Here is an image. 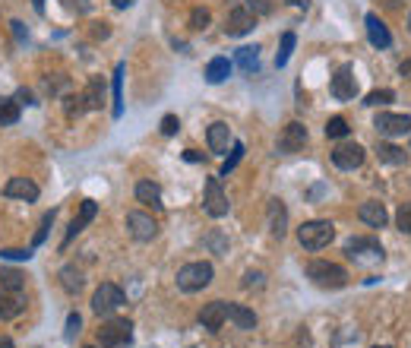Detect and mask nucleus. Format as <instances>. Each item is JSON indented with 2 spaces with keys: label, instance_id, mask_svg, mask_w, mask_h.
Here are the masks:
<instances>
[{
  "label": "nucleus",
  "instance_id": "56",
  "mask_svg": "<svg viewBox=\"0 0 411 348\" xmlns=\"http://www.w3.org/2000/svg\"><path fill=\"white\" fill-rule=\"evenodd\" d=\"M86 348H95V345H86Z\"/></svg>",
  "mask_w": 411,
  "mask_h": 348
},
{
  "label": "nucleus",
  "instance_id": "12",
  "mask_svg": "<svg viewBox=\"0 0 411 348\" xmlns=\"http://www.w3.org/2000/svg\"><path fill=\"white\" fill-rule=\"evenodd\" d=\"M373 127H377L383 136H405L411 130V117L408 114H389V111H380L377 121H373Z\"/></svg>",
  "mask_w": 411,
  "mask_h": 348
},
{
  "label": "nucleus",
  "instance_id": "53",
  "mask_svg": "<svg viewBox=\"0 0 411 348\" xmlns=\"http://www.w3.org/2000/svg\"><path fill=\"white\" fill-rule=\"evenodd\" d=\"M288 4H291V6H307L310 0H288Z\"/></svg>",
  "mask_w": 411,
  "mask_h": 348
},
{
  "label": "nucleus",
  "instance_id": "42",
  "mask_svg": "<svg viewBox=\"0 0 411 348\" xmlns=\"http://www.w3.org/2000/svg\"><path fill=\"white\" fill-rule=\"evenodd\" d=\"M178 127H181L178 114H165V117H161V133H165V136H174V133H178Z\"/></svg>",
  "mask_w": 411,
  "mask_h": 348
},
{
  "label": "nucleus",
  "instance_id": "32",
  "mask_svg": "<svg viewBox=\"0 0 411 348\" xmlns=\"http://www.w3.org/2000/svg\"><path fill=\"white\" fill-rule=\"evenodd\" d=\"M348 121H345V117H329L326 121V136L329 139H342V136H348Z\"/></svg>",
  "mask_w": 411,
  "mask_h": 348
},
{
  "label": "nucleus",
  "instance_id": "1",
  "mask_svg": "<svg viewBox=\"0 0 411 348\" xmlns=\"http://www.w3.org/2000/svg\"><path fill=\"white\" fill-rule=\"evenodd\" d=\"M307 279L317 288H329V292H339V288L348 285V272L339 263H329V260H313L307 266Z\"/></svg>",
  "mask_w": 411,
  "mask_h": 348
},
{
  "label": "nucleus",
  "instance_id": "50",
  "mask_svg": "<svg viewBox=\"0 0 411 348\" xmlns=\"http://www.w3.org/2000/svg\"><path fill=\"white\" fill-rule=\"evenodd\" d=\"M0 348H13V339L10 336H0Z\"/></svg>",
  "mask_w": 411,
  "mask_h": 348
},
{
  "label": "nucleus",
  "instance_id": "14",
  "mask_svg": "<svg viewBox=\"0 0 411 348\" xmlns=\"http://www.w3.org/2000/svg\"><path fill=\"white\" fill-rule=\"evenodd\" d=\"M333 95L339 101H351L357 95V79H355V73H351V66H342L333 76Z\"/></svg>",
  "mask_w": 411,
  "mask_h": 348
},
{
  "label": "nucleus",
  "instance_id": "36",
  "mask_svg": "<svg viewBox=\"0 0 411 348\" xmlns=\"http://www.w3.org/2000/svg\"><path fill=\"white\" fill-rule=\"evenodd\" d=\"M209 22H212V13L206 10V6H196V10L190 13V26H193L196 32H203V29L209 26Z\"/></svg>",
  "mask_w": 411,
  "mask_h": 348
},
{
  "label": "nucleus",
  "instance_id": "7",
  "mask_svg": "<svg viewBox=\"0 0 411 348\" xmlns=\"http://www.w3.org/2000/svg\"><path fill=\"white\" fill-rule=\"evenodd\" d=\"M364 146H357V143H342V146H335L333 149V165L335 168H342V171H355V168H361L364 165Z\"/></svg>",
  "mask_w": 411,
  "mask_h": 348
},
{
  "label": "nucleus",
  "instance_id": "10",
  "mask_svg": "<svg viewBox=\"0 0 411 348\" xmlns=\"http://www.w3.org/2000/svg\"><path fill=\"white\" fill-rule=\"evenodd\" d=\"M307 146V127L300 121H291L288 127L282 130V136H278V152L285 155H295Z\"/></svg>",
  "mask_w": 411,
  "mask_h": 348
},
{
  "label": "nucleus",
  "instance_id": "15",
  "mask_svg": "<svg viewBox=\"0 0 411 348\" xmlns=\"http://www.w3.org/2000/svg\"><path fill=\"white\" fill-rule=\"evenodd\" d=\"M4 194L13 197V199H26V203H35V199H39V184L29 181V177H10V181H6V187H4Z\"/></svg>",
  "mask_w": 411,
  "mask_h": 348
},
{
  "label": "nucleus",
  "instance_id": "48",
  "mask_svg": "<svg viewBox=\"0 0 411 348\" xmlns=\"http://www.w3.org/2000/svg\"><path fill=\"white\" fill-rule=\"evenodd\" d=\"M183 159H187V161H203V155L196 149H187V152H183Z\"/></svg>",
  "mask_w": 411,
  "mask_h": 348
},
{
  "label": "nucleus",
  "instance_id": "9",
  "mask_svg": "<svg viewBox=\"0 0 411 348\" xmlns=\"http://www.w3.org/2000/svg\"><path fill=\"white\" fill-rule=\"evenodd\" d=\"M206 212H209L212 219L228 216V197H225L218 177H209V181H206Z\"/></svg>",
  "mask_w": 411,
  "mask_h": 348
},
{
  "label": "nucleus",
  "instance_id": "52",
  "mask_svg": "<svg viewBox=\"0 0 411 348\" xmlns=\"http://www.w3.org/2000/svg\"><path fill=\"white\" fill-rule=\"evenodd\" d=\"M32 6H35L39 13H45V0H32Z\"/></svg>",
  "mask_w": 411,
  "mask_h": 348
},
{
  "label": "nucleus",
  "instance_id": "27",
  "mask_svg": "<svg viewBox=\"0 0 411 348\" xmlns=\"http://www.w3.org/2000/svg\"><path fill=\"white\" fill-rule=\"evenodd\" d=\"M23 285H26L23 272H16V269H0V288H4V292H23Z\"/></svg>",
  "mask_w": 411,
  "mask_h": 348
},
{
  "label": "nucleus",
  "instance_id": "38",
  "mask_svg": "<svg viewBox=\"0 0 411 348\" xmlns=\"http://www.w3.org/2000/svg\"><path fill=\"white\" fill-rule=\"evenodd\" d=\"M79 329H83V317H79V314H70V317H67V329H64V339H67V342H76Z\"/></svg>",
  "mask_w": 411,
  "mask_h": 348
},
{
  "label": "nucleus",
  "instance_id": "45",
  "mask_svg": "<svg viewBox=\"0 0 411 348\" xmlns=\"http://www.w3.org/2000/svg\"><path fill=\"white\" fill-rule=\"evenodd\" d=\"M244 285H247V288L263 285V272H247V276H244Z\"/></svg>",
  "mask_w": 411,
  "mask_h": 348
},
{
  "label": "nucleus",
  "instance_id": "23",
  "mask_svg": "<svg viewBox=\"0 0 411 348\" xmlns=\"http://www.w3.org/2000/svg\"><path fill=\"white\" fill-rule=\"evenodd\" d=\"M231 76V61L228 57H212L209 66H206V83H222V79Z\"/></svg>",
  "mask_w": 411,
  "mask_h": 348
},
{
  "label": "nucleus",
  "instance_id": "20",
  "mask_svg": "<svg viewBox=\"0 0 411 348\" xmlns=\"http://www.w3.org/2000/svg\"><path fill=\"white\" fill-rule=\"evenodd\" d=\"M23 310H26L23 292H4L0 294V320H16Z\"/></svg>",
  "mask_w": 411,
  "mask_h": 348
},
{
  "label": "nucleus",
  "instance_id": "39",
  "mask_svg": "<svg viewBox=\"0 0 411 348\" xmlns=\"http://www.w3.org/2000/svg\"><path fill=\"white\" fill-rule=\"evenodd\" d=\"M54 216H57L54 209H51V212H45V219H41V228H39V234H35V238H32V247H39V244H45V238H48V228L54 225Z\"/></svg>",
  "mask_w": 411,
  "mask_h": 348
},
{
  "label": "nucleus",
  "instance_id": "2",
  "mask_svg": "<svg viewBox=\"0 0 411 348\" xmlns=\"http://www.w3.org/2000/svg\"><path fill=\"white\" fill-rule=\"evenodd\" d=\"M335 238V225L326 219H313V222H304L298 228V241L304 250H323L329 247V241Z\"/></svg>",
  "mask_w": 411,
  "mask_h": 348
},
{
  "label": "nucleus",
  "instance_id": "13",
  "mask_svg": "<svg viewBox=\"0 0 411 348\" xmlns=\"http://www.w3.org/2000/svg\"><path fill=\"white\" fill-rule=\"evenodd\" d=\"M95 216H98V203H95V199H83V203H79V216L70 222V228H67V238H64L61 247H67V244H70L73 238H76V234L83 232V228L89 225V222H92Z\"/></svg>",
  "mask_w": 411,
  "mask_h": 348
},
{
  "label": "nucleus",
  "instance_id": "29",
  "mask_svg": "<svg viewBox=\"0 0 411 348\" xmlns=\"http://www.w3.org/2000/svg\"><path fill=\"white\" fill-rule=\"evenodd\" d=\"M61 282H64V288H67L70 294H76L79 288H83V272H79L76 266H67V269L61 272Z\"/></svg>",
  "mask_w": 411,
  "mask_h": 348
},
{
  "label": "nucleus",
  "instance_id": "55",
  "mask_svg": "<svg viewBox=\"0 0 411 348\" xmlns=\"http://www.w3.org/2000/svg\"><path fill=\"white\" fill-rule=\"evenodd\" d=\"M408 29H411V16H408Z\"/></svg>",
  "mask_w": 411,
  "mask_h": 348
},
{
  "label": "nucleus",
  "instance_id": "34",
  "mask_svg": "<svg viewBox=\"0 0 411 348\" xmlns=\"http://www.w3.org/2000/svg\"><path fill=\"white\" fill-rule=\"evenodd\" d=\"M256 57H260V48H240L238 51V66L240 70H256Z\"/></svg>",
  "mask_w": 411,
  "mask_h": 348
},
{
  "label": "nucleus",
  "instance_id": "46",
  "mask_svg": "<svg viewBox=\"0 0 411 348\" xmlns=\"http://www.w3.org/2000/svg\"><path fill=\"white\" fill-rule=\"evenodd\" d=\"M10 26H13V35H16L19 41H26V29H23V22H19V19H13Z\"/></svg>",
  "mask_w": 411,
  "mask_h": 348
},
{
  "label": "nucleus",
  "instance_id": "31",
  "mask_svg": "<svg viewBox=\"0 0 411 348\" xmlns=\"http://www.w3.org/2000/svg\"><path fill=\"white\" fill-rule=\"evenodd\" d=\"M295 44H298V35H295V32H285V35H282V48H278V54H275V66H285V64H288V57H291V51H295Z\"/></svg>",
  "mask_w": 411,
  "mask_h": 348
},
{
  "label": "nucleus",
  "instance_id": "5",
  "mask_svg": "<svg viewBox=\"0 0 411 348\" xmlns=\"http://www.w3.org/2000/svg\"><path fill=\"white\" fill-rule=\"evenodd\" d=\"M345 254H348L355 263H364V266L383 263V247H380L377 238H351L345 244Z\"/></svg>",
  "mask_w": 411,
  "mask_h": 348
},
{
  "label": "nucleus",
  "instance_id": "43",
  "mask_svg": "<svg viewBox=\"0 0 411 348\" xmlns=\"http://www.w3.org/2000/svg\"><path fill=\"white\" fill-rule=\"evenodd\" d=\"M67 4V10H73V13H89L92 10V0H64Z\"/></svg>",
  "mask_w": 411,
  "mask_h": 348
},
{
  "label": "nucleus",
  "instance_id": "16",
  "mask_svg": "<svg viewBox=\"0 0 411 348\" xmlns=\"http://www.w3.org/2000/svg\"><path fill=\"white\" fill-rule=\"evenodd\" d=\"M228 320V310H225V301H209L203 310H200V323L209 332H218L222 329V323Z\"/></svg>",
  "mask_w": 411,
  "mask_h": 348
},
{
  "label": "nucleus",
  "instance_id": "47",
  "mask_svg": "<svg viewBox=\"0 0 411 348\" xmlns=\"http://www.w3.org/2000/svg\"><path fill=\"white\" fill-rule=\"evenodd\" d=\"M399 73H402V76H405V79H411V57H408V61H402Z\"/></svg>",
  "mask_w": 411,
  "mask_h": 348
},
{
  "label": "nucleus",
  "instance_id": "18",
  "mask_svg": "<svg viewBox=\"0 0 411 348\" xmlns=\"http://www.w3.org/2000/svg\"><path fill=\"white\" fill-rule=\"evenodd\" d=\"M367 39H370V44L373 48H389V44H392V35H389V29L383 26V22H380V16L377 13H367Z\"/></svg>",
  "mask_w": 411,
  "mask_h": 348
},
{
  "label": "nucleus",
  "instance_id": "37",
  "mask_svg": "<svg viewBox=\"0 0 411 348\" xmlns=\"http://www.w3.org/2000/svg\"><path fill=\"white\" fill-rule=\"evenodd\" d=\"M244 159V143H234L231 146V155L225 159V165H222V177H228V171H234V165Z\"/></svg>",
  "mask_w": 411,
  "mask_h": 348
},
{
  "label": "nucleus",
  "instance_id": "41",
  "mask_svg": "<svg viewBox=\"0 0 411 348\" xmlns=\"http://www.w3.org/2000/svg\"><path fill=\"white\" fill-rule=\"evenodd\" d=\"M244 6L253 13V16H266L273 10V0H244Z\"/></svg>",
  "mask_w": 411,
  "mask_h": 348
},
{
  "label": "nucleus",
  "instance_id": "19",
  "mask_svg": "<svg viewBox=\"0 0 411 348\" xmlns=\"http://www.w3.org/2000/svg\"><path fill=\"white\" fill-rule=\"evenodd\" d=\"M357 216H361V222H364V225H370V228H383L386 222H389L386 206H383V203H377V199H370V203H361Z\"/></svg>",
  "mask_w": 411,
  "mask_h": 348
},
{
  "label": "nucleus",
  "instance_id": "40",
  "mask_svg": "<svg viewBox=\"0 0 411 348\" xmlns=\"http://www.w3.org/2000/svg\"><path fill=\"white\" fill-rule=\"evenodd\" d=\"M395 225H399L405 234H411V203L399 206V212H395Z\"/></svg>",
  "mask_w": 411,
  "mask_h": 348
},
{
  "label": "nucleus",
  "instance_id": "24",
  "mask_svg": "<svg viewBox=\"0 0 411 348\" xmlns=\"http://www.w3.org/2000/svg\"><path fill=\"white\" fill-rule=\"evenodd\" d=\"M83 99H86V111H95V108L105 105V83H101V76H92L89 79Z\"/></svg>",
  "mask_w": 411,
  "mask_h": 348
},
{
  "label": "nucleus",
  "instance_id": "54",
  "mask_svg": "<svg viewBox=\"0 0 411 348\" xmlns=\"http://www.w3.org/2000/svg\"><path fill=\"white\" fill-rule=\"evenodd\" d=\"M373 348H389V345H373Z\"/></svg>",
  "mask_w": 411,
  "mask_h": 348
},
{
  "label": "nucleus",
  "instance_id": "6",
  "mask_svg": "<svg viewBox=\"0 0 411 348\" xmlns=\"http://www.w3.org/2000/svg\"><path fill=\"white\" fill-rule=\"evenodd\" d=\"M133 339V323L130 320H108L98 329V348H123Z\"/></svg>",
  "mask_w": 411,
  "mask_h": 348
},
{
  "label": "nucleus",
  "instance_id": "17",
  "mask_svg": "<svg viewBox=\"0 0 411 348\" xmlns=\"http://www.w3.org/2000/svg\"><path fill=\"white\" fill-rule=\"evenodd\" d=\"M269 232L275 234V238H285L288 234V209H285L282 199H269Z\"/></svg>",
  "mask_w": 411,
  "mask_h": 348
},
{
  "label": "nucleus",
  "instance_id": "26",
  "mask_svg": "<svg viewBox=\"0 0 411 348\" xmlns=\"http://www.w3.org/2000/svg\"><path fill=\"white\" fill-rule=\"evenodd\" d=\"M377 159L386 161V165H405V149L389 143H377Z\"/></svg>",
  "mask_w": 411,
  "mask_h": 348
},
{
  "label": "nucleus",
  "instance_id": "4",
  "mask_svg": "<svg viewBox=\"0 0 411 348\" xmlns=\"http://www.w3.org/2000/svg\"><path fill=\"white\" fill-rule=\"evenodd\" d=\"M123 288L121 285H114V282H101L98 288H95V294H92V310L98 317H111L117 307L123 304Z\"/></svg>",
  "mask_w": 411,
  "mask_h": 348
},
{
  "label": "nucleus",
  "instance_id": "22",
  "mask_svg": "<svg viewBox=\"0 0 411 348\" xmlns=\"http://www.w3.org/2000/svg\"><path fill=\"white\" fill-rule=\"evenodd\" d=\"M225 310H228V320L234 323L238 329H253L256 327V314L250 307H244V304H225Z\"/></svg>",
  "mask_w": 411,
  "mask_h": 348
},
{
  "label": "nucleus",
  "instance_id": "49",
  "mask_svg": "<svg viewBox=\"0 0 411 348\" xmlns=\"http://www.w3.org/2000/svg\"><path fill=\"white\" fill-rule=\"evenodd\" d=\"M133 4H136V0H114L117 10H127V6H133Z\"/></svg>",
  "mask_w": 411,
  "mask_h": 348
},
{
  "label": "nucleus",
  "instance_id": "51",
  "mask_svg": "<svg viewBox=\"0 0 411 348\" xmlns=\"http://www.w3.org/2000/svg\"><path fill=\"white\" fill-rule=\"evenodd\" d=\"M383 6H389V10H395V6H402V0H383Z\"/></svg>",
  "mask_w": 411,
  "mask_h": 348
},
{
  "label": "nucleus",
  "instance_id": "21",
  "mask_svg": "<svg viewBox=\"0 0 411 348\" xmlns=\"http://www.w3.org/2000/svg\"><path fill=\"white\" fill-rule=\"evenodd\" d=\"M206 143H209V149L212 152H228V146H231V130H228V124H212L209 133H206Z\"/></svg>",
  "mask_w": 411,
  "mask_h": 348
},
{
  "label": "nucleus",
  "instance_id": "3",
  "mask_svg": "<svg viewBox=\"0 0 411 348\" xmlns=\"http://www.w3.org/2000/svg\"><path fill=\"white\" fill-rule=\"evenodd\" d=\"M212 263H187V266H181L178 269V288L181 292H203L206 285L212 282Z\"/></svg>",
  "mask_w": 411,
  "mask_h": 348
},
{
  "label": "nucleus",
  "instance_id": "28",
  "mask_svg": "<svg viewBox=\"0 0 411 348\" xmlns=\"http://www.w3.org/2000/svg\"><path fill=\"white\" fill-rule=\"evenodd\" d=\"M19 121V105L10 99H0V127H10Z\"/></svg>",
  "mask_w": 411,
  "mask_h": 348
},
{
  "label": "nucleus",
  "instance_id": "8",
  "mask_svg": "<svg viewBox=\"0 0 411 348\" xmlns=\"http://www.w3.org/2000/svg\"><path fill=\"white\" fill-rule=\"evenodd\" d=\"M127 232L133 241L146 244L158 234V225H156V219L146 216V212H127Z\"/></svg>",
  "mask_w": 411,
  "mask_h": 348
},
{
  "label": "nucleus",
  "instance_id": "35",
  "mask_svg": "<svg viewBox=\"0 0 411 348\" xmlns=\"http://www.w3.org/2000/svg\"><path fill=\"white\" fill-rule=\"evenodd\" d=\"M64 111H67V117H79L86 111V99H83V92H76V95H67L64 99Z\"/></svg>",
  "mask_w": 411,
  "mask_h": 348
},
{
  "label": "nucleus",
  "instance_id": "11",
  "mask_svg": "<svg viewBox=\"0 0 411 348\" xmlns=\"http://www.w3.org/2000/svg\"><path fill=\"white\" fill-rule=\"evenodd\" d=\"M253 26H256V16L247 10V6H231V13L225 16V35H231V39L247 35Z\"/></svg>",
  "mask_w": 411,
  "mask_h": 348
},
{
  "label": "nucleus",
  "instance_id": "30",
  "mask_svg": "<svg viewBox=\"0 0 411 348\" xmlns=\"http://www.w3.org/2000/svg\"><path fill=\"white\" fill-rule=\"evenodd\" d=\"M123 114V64L114 70V117Z\"/></svg>",
  "mask_w": 411,
  "mask_h": 348
},
{
  "label": "nucleus",
  "instance_id": "44",
  "mask_svg": "<svg viewBox=\"0 0 411 348\" xmlns=\"http://www.w3.org/2000/svg\"><path fill=\"white\" fill-rule=\"evenodd\" d=\"M0 257H4V260H29L32 250H0Z\"/></svg>",
  "mask_w": 411,
  "mask_h": 348
},
{
  "label": "nucleus",
  "instance_id": "33",
  "mask_svg": "<svg viewBox=\"0 0 411 348\" xmlns=\"http://www.w3.org/2000/svg\"><path fill=\"white\" fill-rule=\"evenodd\" d=\"M392 99H395L392 89H377V92H370V95L364 99V105H367V108H383V105H389Z\"/></svg>",
  "mask_w": 411,
  "mask_h": 348
},
{
  "label": "nucleus",
  "instance_id": "25",
  "mask_svg": "<svg viewBox=\"0 0 411 348\" xmlns=\"http://www.w3.org/2000/svg\"><path fill=\"white\" fill-rule=\"evenodd\" d=\"M136 199H139L143 206L161 209V190H158V184H152V181H139V184H136Z\"/></svg>",
  "mask_w": 411,
  "mask_h": 348
}]
</instances>
